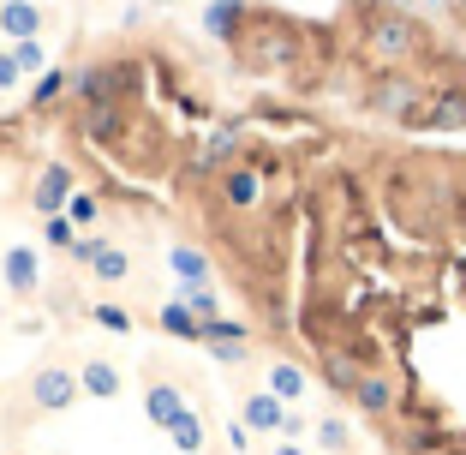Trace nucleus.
Masks as SVG:
<instances>
[{"label": "nucleus", "mask_w": 466, "mask_h": 455, "mask_svg": "<svg viewBox=\"0 0 466 455\" xmlns=\"http://www.w3.org/2000/svg\"><path fill=\"white\" fill-rule=\"evenodd\" d=\"M365 55L377 72H412V60L431 55V30L407 13H370L365 18Z\"/></svg>", "instance_id": "nucleus-1"}, {"label": "nucleus", "mask_w": 466, "mask_h": 455, "mask_svg": "<svg viewBox=\"0 0 466 455\" xmlns=\"http://www.w3.org/2000/svg\"><path fill=\"white\" fill-rule=\"evenodd\" d=\"M365 102H370L377 120H395V126H419V120H425V109H431L419 72H377L370 90H365Z\"/></svg>", "instance_id": "nucleus-2"}, {"label": "nucleus", "mask_w": 466, "mask_h": 455, "mask_svg": "<svg viewBox=\"0 0 466 455\" xmlns=\"http://www.w3.org/2000/svg\"><path fill=\"white\" fill-rule=\"evenodd\" d=\"M30 396H36V408L60 414V408H72V396H78V377H72V372H60V366H48V372H36Z\"/></svg>", "instance_id": "nucleus-3"}, {"label": "nucleus", "mask_w": 466, "mask_h": 455, "mask_svg": "<svg viewBox=\"0 0 466 455\" xmlns=\"http://www.w3.org/2000/svg\"><path fill=\"white\" fill-rule=\"evenodd\" d=\"M60 204H72V168L66 162H48V168H42V180H36V210L55 216Z\"/></svg>", "instance_id": "nucleus-4"}, {"label": "nucleus", "mask_w": 466, "mask_h": 455, "mask_svg": "<svg viewBox=\"0 0 466 455\" xmlns=\"http://www.w3.org/2000/svg\"><path fill=\"white\" fill-rule=\"evenodd\" d=\"M0 30H6L13 42L42 36V6H30V0H13V6H0Z\"/></svg>", "instance_id": "nucleus-5"}, {"label": "nucleus", "mask_w": 466, "mask_h": 455, "mask_svg": "<svg viewBox=\"0 0 466 455\" xmlns=\"http://www.w3.org/2000/svg\"><path fill=\"white\" fill-rule=\"evenodd\" d=\"M419 126H431V132H454V126H466V90L437 97V109H425V120H419Z\"/></svg>", "instance_id": "nucleus-6"}, {"label": "nucleus", "mask_w": 466, "mask_h": 455, "mask_svg": "<svg viewBox=\"0 0 466 455\" xmlns=\"http://www.w3.org/2000/svg\"><path fill=\"white\" fill-rule=\"evenodd\" d=\"M269 396H275V401H299V396H305V366H293V359H275V366H269Z\"/></svg>", "instance_id": "nucleus-7"}, {"label": "nucleus", "mask_w": 466, "mask_h": 455, "mask_svg": "<svg viewBox=\"0 0 466 455\" xmlns=\"http://www.w3.org/2000/svg\"><path fill=\"white\" fill-rule=\"evenodd\" d=\"M359 408H365V414H389V408H395V384H389V377H377V372H365L359 377Z\"/></svg>", "instance_id": "nucleus-8"}, {"label": "nucleus", "mask_w": 466, "mask_h": 455, "mask_svg": "<svg viewBox=\"0 0 466 455\" xmlns=\"http://www.w3.org/2000/svg\"><path fill=\"white\" fill-rule=\"evenodd\" d=\"M221 192H228V204H233V210H251V204H258V192H263V186H258V174H251V168H228V180H221Z\"/></svg>", "instance_id": "nucleus-9"}, {"label": "nucleus", "mask_w": 466, "mask_h": 455, "mask_svg": "<svg viewBox=\"0 0 466 455\" xmlns=\"http://www.w3.org/2000/svg\"><path fill=\"white\" fill-rule=\"evenodd\" d=\"M162 330H167V336H179V342H204V324H198V317L186 312L179 300H167V305H162Z\"/></svg>", "instance_id": "nucleus-10"}, {"label": "nucleus", "mask_w": 466, "mask_h": 455, "mask_svg": "<svg viewBox=\"0 0 466 455\" xmlns=\"http://www.w3.org/2000/svg\"><path fill=\"white\" fill-rule=\"evenodd\" d=\"M78 389H90V396H120V372H114L108 359H90L78 372Z\"/></svg>", "instance_id": "nucleus-11"}, {"label": "nucleus", "mask_w": 466, "mask_h": 455, "mask_svg": "<svg viewBox=\"0 0 466 455\" xmlns=\"http://www.w3.org/2000/svg\"><path fill=\"white\" fill-rule=\"evenodd\" d=\"M6 282H13L18 294L36 288V252H30V246H13V252H6Z\"/></svg>", "instance_id": "nucleus-12"}, {"label": "nucleus", "mask_w": 466, "mask_h": 455, "mask_svg": "<svg viewBox=\"0 0 466 455\" xmlns=\"http://www.w3.org/2000/svg\"><path fill=\"white\" fill-rule=\"evenodd\" d=\"M246 419H251L258 431H281V419H288V408H281V401H275L269 389H263V396H251V401H246Z\"/></svg>", "instance_id": "nucleus-13"}, {"label": "nucleus", "mask_w": 466, "mask_h": 455, "mask_svg": "<svg viewBox=\"0 0 466 455\" xmlns=\"http://www.w3.org/2000/svg\"><path fill=\"white\" fill-rule=\"evenodd\" d=\"M167 264H174V276H186L192 288H198V282H209V258L198 246H174V252H167Z\"/></svg>", "instance_id": "nucleus-14"}, {"label": "nucleus", "mask_w": 466, "mask_h": 455, "mask_svg": "<svg viewBox=\"0 0 466 455\" xmlns=\"http://www.w3.org/2000/svg\"><path fill=\"white\" fill-rule=\"evenodd\" d=\"M288 30H281V36H275V30H263L258 42H251V67H281V60H288Z\"/></svg>", "instance_id": "nucleus-15"}, {"label": "nucleus", "mask_w": 466, "mask_h": 455, "mask_svg": "<svg viewBox=\"0 0 466 455\" xmlns=\"http://www.w3.org/2000/svg\"><path fill=\"white\" fill-rule=\"evenodd\" d=\"M204 30H209V36H221V42H228L233 30H239V0H216V6L204 13Z\"/></svg>", "instance_id": "nucleus-16"}, {"label": "nucleus", "mask_w": 466, "mask_h": 455, "mask_svg": "<svg viewBox=\"0 0 466 455\" xmlns=\"http://www.w3.org/2000/svg\"><path fill=\"white\" fill-rule=\"evenodd\" d=\"M179 414H186V401H179V389L156 384V389H150V419H156V426H174Z\"/></svg>", "instance_id": "nucleus-17"}, {"label": "nucleus", "mask_w": 466, "mask_h": 455, "mask_svg": "<svg viewBox=\"0 0 466 455\" xmlns=\"http://www.w3.org/2000/svg\"><path fill=\"white\" fill-rule=\"evenodd\" d=\"M90 270H96L102 282H120V276H126V252L108 246V240H96V252H90Z\"/></svg>", "instance_id": "nucleus-18"}, {"label": "nucleus", "mask_w": 466, "mask_h": 455, "mask_svg": "<svg viewBox=\"0 0 466 455\" xmlns=\"http://www.w3.org/2000/svg\"><path fill=\"white\" fill-rule=\"evenodd\" d=\"M167 438H174L186 455H198V450H204V426H198V414H192V408H186V414H179L174 426H167Z\"/></svg>", "instance_id": "nucleus-19"}, {"label": "nucleus", "mask_w": 466, "mask_h": 455, "mask_svg": "<svg viewBox=\"0 0 466 455\" xmlns=\"http://www.w3.org/2000/svg\"><path fill=\"white\" fill-rule=\"evenodd\" d=\"M221 162H233V132H228V126L198 150V174H209V168H221Z\"/></svg>", "instance_id": "nucleus-20"}, {"label": "nucleus", "mask_w": 466, "mask_h": 455, "mask_svg": "<svg viewBox=\"0 0 466 455\" xmlns=\"http://www.w3.org/2000/svg\"><path fill=\"white\" fill-rule=\"evenodd\" d=\"M179 305H186V312H192L198 324H216V305H221V300H216V288H209V282H198V288L186 294Z\"/></svg>", "instance_id": "nucleus-21"}, {"label": "nucleus", "mask_w": 466, "mask_h": 455, "mask_svg": "<svg viewBox=\"0 0 466 455\" xmlns=\"http://www.w3.org/2000/svg\"><path fill=\"white\" fill-rule=\"evenodd\" d=\"M13 67H18V72H42V67H48V48H42V36L13 42Z\"/></svg>", "instance_id": "nucleus-22"}, {"label": "nucleus", "mask_w": 466, "mask_h": 455, "mask_svg": "<svg viewBox=\"0 0 466 455\" xmlns=\"http://www.w3.org/2000/svg\"><path fill=\"white\" fill-rule=\"evenodd\" d=\"M114 126H120V102H96V109H90V132H96V139H114Z\"/></svg>", "instance_id": "nucleus-23"}, {"label": "nucleus", "mask_w": 466, "mask_h": 455, "mask_svg": "<svg viewBox=\"0 0 466 455\" xmlns=\"http://www.w3.org/2000/svg\"><path fill=\"white\" fill-rule=\"evenodd\" d=\"M359 377H365V372H359V366H353L347 354H329V384H341V389H359Z\"/></svg>", "instance_id": "nucleus-24"}, {"label": "nucleus", "mask_w": 466, "mask_h": 455, "mask_svg": "<svg viewBox=\"0 0 466 455\" xmlns=\"http://www.w3.org/2000/svg\"><path fill=\"white\" fill-rule=\"evenodd\" d=\"M66 210H72V222H96V210H102V204H96L90 192H72V204H66Z\"/></svg>", "instance_id": "nucleus-25"}, {"label": "nucleus", "mask_w": 466, "mask_h": 455, "mask_svg": "<svg viewBox=\"0 0 466 455\" xmlns=\"http://www.w3.org/2000/svg\"><path fill=\"white\" fill-rule=\"evenodd\" d=\"M60 84H66V78H60V72H42V78H36V102L60 97Z\"/></svg>", "instance_id": "nucleus-26"}, {"label": "nucleus", "mask_w": 466, "mask_h": 455, "mask_svg": "<svg viewBox=\"0 0 466 455\" xmlns=\"http://www.w3.org/2000/svg\"><path fill=\"white\" fill-rule=\"evenodd\" d=\"M317 438L329 443V450H341V443H347V426H341V419H323V431H317Z\"/></svg>", "instance_id": "nucleus-27"}, {"label": "nucleus", "mask_w": 466, "mask_h": 455, "mask_svg": "<svg viewBox=\"0 0 466 455\" xmlns=\"http://www.w3.org/2000/svg\"><path fill=\"white\" fill-rule=\"evenodd\" d=\"M48 240H55V246H72V222L66 216H48Z\"/></svg>", "instance_id": "nucleus-28"}, {"label": "nucleus", "mask_w": 466, "mask_h": 455, "mask_svg": "<svg viewBox=\"0 0 466 455\" xmlns=\"http://www.w3.org/2000/svg\"><path fill=\"white\" fill-rule=\"evenodd\" d=\"M96 317L108 324V330H132V324H126V312H114V305H96Z\"/></svg>", "instance_id": "nucleus-29"}, {"label": "nucleus", "mask_w": 466, "mask_h": 455, "mask_svg": "<svg viewBox=\"0 0 466 455\" xmlns=\"http://www.w3.org/2000/svg\"><path fill=\"white\" fill-rule=\"evenodd\" d=\"M18 78H25V72L13 67V55H0V90H6V84H18Z\"/></svg>", "instance_id": "nucleus-30"}, {"label": "nucleus", "mask_w": 466, "mask_h": 455, "mask_svg": "<svg viewBox=\"0 0 466 455\" xmlns=\"http://www.w3.org/2000/svg\"><path fill=\"white\" fill-rule=\"evenodd\" d=\"M275 455H305V450H293V443H281V450H275Z\"/></svg>", "instance_id": "nucleus-31"}, {"label": "nucleus", "mask_w": 466, "mask_h": 455, "mask_svg": "<svg viewBox=\"0 0 466 455\" xmlns=\"http://www.w3.org/2000/svg\"><path fill=\"white\" fill-rule=\"evenodd\" d=\"M449 6H454V13H466V0H449Z\"/></svg>", "instance_id": "nucleus-32"}, {"label": "nucleus", "mask_w": 466, "mask_h": 455, "mask_svg": "<svg viewBox=\"0 0 466 455\" xmlns=\"http://www.w3.org/2000/svg\"><path fill=\"white\" fill-rule=\"evenodd\" d=\"M156 6H179V0H156Z\"/></svg>", "instance_id": "nucleus-33"}]
</instances>
